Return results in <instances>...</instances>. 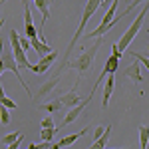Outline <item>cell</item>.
<instances>
[{
    "label": "cell",
    "instance_id": "obj_1",
    "mask_svg": "<svg viewBox=\"0 0 149 149\" xmlns=\"http://www.w3.org/2000/svg\"><path fill=\"white\" fill-rule=\"evenodd\" d=\"M100 0H90L88 4H86V8H84V14H81V20H80V26H78V30H76V34H74V38L70 40L68 48H66V52H64V60H62V66H60V70H58L56 76H60L64 70H66V66H68V60H70V54H72V50H74V46L78 44V40H80V36L84 34V28H86V24L90 22V18H92L93 14H95V10L100 8Z\"/></svg>",
    "mask_w": 149,
    "mask_h": 149
},
{
    "label": "cell",
    "instance_id": "obj_2",
    "mask_svg": "<svg viewBox=\"0 0 149 149\" xmlns=\"http://www.w3.org/2000/svg\"><path fill=\"white\" fill-rule=\"evenodd\" d=\"M102 46H103V40H102V38H97L95 44H92L88 50H84L78 58H74L72 62H68L66 70H76V72H80V74L88 72V70L93 66V60H95V56H97V52L102 50Z\"/></svg>",
    "mask_w": 149,
    "mask_h": 149
},
{
    "label": "cell",
    "instance_id": "obj_3",
    "mask_svg": "<svg viewBox=\"0 0 149 149\" xmlns=\"http://www.w3.org/2000/svg\"><path fill=\"white\" fill-rule=\"evenodd\" d=\"M147 10H149V2H145V4H143V10L139 12L137 18L131 22V26L127 28V32L121 36V40H119V42H115V46H117V50H119V54H123L127 48H129V44L133 42V38L137 36L139 28H141V24H143V20H145V14H147Z\"/></svg>",
    "mask_w": 149,
    "mask_h": 149
},
{
    "label": "cell",
    "instance_id": "obj_4",
    "mask_svg": "<svg viewBox=\"0 0 149 149\" xmlns=\"http://www.w3.org/2000/svg\"><path fill=\"white\" fill-rule=\"evenodd\" d=\"M8 38H10V48H12V56H14V60H16V64H18V68H28L32 70V64L26 60V52L22 50V46H20V36H18V32L12 28L10 34H8Z\"/></svg>",
    "mask_w": 149,
    "mask_h": 149
},
{
    "label": "cell",
    "instance_id": "obj_5",
    "mask_svg": "<svg viewBox=\"0 0 149 149\" xmlns=\"http://www.w3.org/2000/svg\"><path fill=\"white\" fill-rule=\"evenodd\" d=\"M137 6H139V2H131V4L127 6V12H123L121 16H117V18H113V20H111V22L107 24L105 28H95V30H92V32H88V34H86V38H90V40H93V38H95V40H97V38H102V36L105 34V32H109V30L113 28L115 24H117V22H119V20H121V18H123V16H127L129 12H131V10H135Z\"/></svg>",
    "mask_w": 149,
    "mask_h": 149
},
{
    "label": "cell",
    "instance_id": "obj_6",
    "mask_svg": "<svg viewBox=\"0 0 149 149\" xmlns=\"http://www.w3.org/2000/svg\"><path fill=\"white\" fill-rule=\"evenodd\" d=\"M93 93H95V90H92L90 92V95L86 97V100H81L80 105H76V107H72L68 113H66V117H64V121H62V127H66V125H72L78 117H80V113L86 109V105H90V102H92V97H93Z\"/></svg>",
    "mask_w": 149,
    "mask_h": 149
},
{
    "label": "cell",
    "instance_id": "obj_7",
    "mask_svg": "<svg viewBox=\"0 0 149 149\" xmlns=\"http://www.w3.org/2000/svg\"><path fill=\"white\" fill-rule=\"evenodd\" d=\"M24 32H26V38H28V40L38 38V28L34 26V20H32L30 2H24Z\"/></svg>",
    "mask_w": 149,
    "mask_h": 149
},
{
    "label": "cell",
    "instance_id": "obj_8",
    "mask_svg": "<svg viewBox=\"0 0 149 149\" xmlns=\"http://www.w3.org/2000/svg\"><path fill=\"white\" fill-rule=\"evenodd\" d=\"M123 76H125V78H129V80L133 81L135 86L143 84V76H141V64H139L137 60H135V62H133L131 66H127V68H125Z\"/></svg>",
    "mask_w": 149,
    "mask_h": 149
},
{
    "label": "cell",
    "instance_id": "obj_9",
    "mask_svg": "<svg viewBox=\"0 0 149 149\" xmlns=\"http://www.w3.org/2000/svg\"><path fill=\"white\" fill-rule=\"evenodd\" d=\"M88 131H90V127L81 129V131H78V133H72V135H66L64 139H60L58 143H54V145H52V149H64V147H70V145H74V143H76V141H78L80 137H84V135H86Z\"/></svg>",
    "mask_w": 149,
    "mask_h": 149
},
{
    "label": "cell",
    "instance_id": "obj_10",
    "mask_svg": "<svg viewBox=\"0 0 149 149\" xmlns=\"http://www.w3.org/2000/svg\"><path fill=\"white\" fill-rule=\"evenodd\" d=\"M56 60H58V52H56V50H52V54H48V56L42 58L36 66H32V72H36V74H46L48 68H50Z\"/></svg>",
    "mask_w": 149,
    "mask_h": 149
},
{
    "label": "cell",
    "instance_id": "obj_11",
    "mask_svg": "<svg viewBox=\"0 0 149 149\" xmlns=\"http://www.w3.org/2000/svg\"><path fill=\"white\" fill-rule=\"evenodd\" d=\"M60 102H62L64 107H70V109H72V107H76V105H80L81 100H80V95L76 93V86H74L66 95H62V97H60Z\"/></svg>",
    "mask_w": 149,
    "mask_h": 149
},
{
    "label": "cell",
    "instance_id": "obj_12",
    "mask_svg": "<svg viewBox=\"0 0 149 149\" xmlns=\"http://www.w3.org/2000/svg\"><path fill=\"white\" fill-rule=\"evenodd\" d=\"M58 84H60V76H52L46 84L40 86V90H38V93H36V100H40V97H44V95H48V93H52Z\"/></svg>",
    "mask_w": 149,
    "mask_h": 149
},
{
    "label": "cell",
    "instance_id": "obj_13",
    "mask_svg": "<svg viewBox=\"0 0 149 149\" xmlns=\"http://www.w3.org/2000/svg\"><path fill=\"white\" fill-rule=\"evenodd\" d=\"M113 88H115V76H107V78H105V88H103L102 107H107L109 97H111V93H113Z\"/></svg>",
    "mask_w": 149,
    "mask_h": 149
},
{
    "label": "cell",
    "instance_id": "obj_14",
    "mask_svg": "<svg viewBox=\"0 0 149 149\" xmlns=\"http://www.w3.org/2000/svg\"><path fill=\"white\" fill-rule=\"evenodd\" d=\"M111 125H105V131H103V135L100 139H95L93 141V145L92 147H88V149H105V145H107V141H109V137H111Z\"/></svg>",
    "mask_w": 149,
    "mask_h": 149
},
{
    "label": "cell",
    "instance_id": "obj_15",
    "mask_svg": "<svg viewBox=\"0 0 149 149\" xmlns=\"http://www.w3.org/2000/svg\"><path fill=\"white\" fill-rule=\"evenodd\" d=\"M117 6H119V0H113V2L109 4V10L105 12V16L102 18V24H100L97 28H105L107 24H109L111 20H113V16H115V10H117Z\"/></svg>",
    "mask_w": 149,
    "mask_h": 149
},
{
    "label": "cell",
    "instance_id": "obj_16",
    "mask_svg": "<svg viewBox=\"0 0 149 149\" xmlns=\"http://www.w3.org/2000/svg\"><path fill=\"white\" fill-rule=\"evenodd\" d=\"M34 6L42 12V26H44V24H46V20L50 18V2H48V0H36Z\"/></svg>",
    "mask_w": 149,
    "mask_h": 149
},
{
    "label": "cell",
    "instance_id": "obj_17",
    "mask_svg": "<svg viewBox=\"0 0 149 149\" xmlns=\"http://www.w3.org/2000/svg\"><path fill=\"white\" fill-rule=\"evenodd\" d=\"M149 143V127L139 125V149H147Z\"/></svg>",
    "mask_w": 149,
    "mask_h": 149
},
{
    "label": "cell",
    "instance_id": "obj_18",
    "mask_svg": "<svg viewBox=\"0 0 149 149\" xmlns=\"http://www.w3.org/2000/svg\"><path fill=\"white\" fill-rule=\"evenodd\" d=\"M62 107H64V105H62V102H60V97L54 100V102H48V103H42V105H40V109H46L48 113H54V111L62 109Z\"/></svg>",
    "mask_w": 149,
    "mask_h": 149
},
{
    "label": "cell",
    "instance_id": "obj_19",
    "mask_svg": "<svg viewBox=\"0 0 149 149\" xmlns=\"http://www.w3.org/2000/svg\"><path fill=\"white\" fill-rule=\"evenodd\" d=\"M22 137H24V133H22V131H18V133L14 131V133H8V135H4V137L0 139V141H2L4 145H12V143H16V141H20Z\"/></svg>",
    "mask_w": 149,
    "mask_h": 149
},
{
    "label": "cell",
    "instance_id": "obj_20",
    "mask_svg": "<svg viewBox=\"0 0 149 149\" xmlns=\"http://www.w3.org/2000/svg\"><path fill=\"white\" fill-rule=\"evenodd\" d=\"M56 133H58V127H54V129H42L40 139H42V141H46V143H52V139H54Z\"/></svg>",
    "mask_w": 149,
    "mask_h": 149
},
{
    "label": "cell",
    "instance_id": "obj_21",
    "mask_svg": "<svg viewBox=\"0 0 149 149\" xmlns=\"http://www.w3.org/2000/svg\"><path fill=\"white\" fill-rule=\"evenodd\" d=\"M8 123H10V111L0 105V125H8Z\"/></svg>",
    "mask_w": 149,
    "mask_h": 149
},
{
    "label": "cell",
    "instance_id": "obj_22",
    "mask_svg": "<svg viewBox=\"0 0 149 149\" xmlns=\"http://www.w3.org/2000/svg\"><path fill=\"white\" fill-rule=\"evenodd\" d=\"M129 54L135 58L139 64H143V66H145V68L149 70V58H147V56H143V54H137V52H129Z\"/></svg>",
    "mask_w": 149,
    "mask_h": 149
},
{
    "label": "cell",
    "instance_id": "obj_23",
    "mask_svg": "<svg viewBox=\"0 0 149 149\" xmlns=\"http://www.w3.org/2000/svg\"><path fill=\"white\" fill-rule=\"evenodd\" d=\"M40 125H42V129H54V119H52V115H46Z\"/></svg>",
    "mask_w": 149,
    "mask_h": 149
},
{
    "label": "cell",
    "instance_id": "obj_24",
    "mask_svg": "<svg viewBox=\"0 0 149 149\" xmlns=\"http://www.w3.org/2000/svg\"><path fill=\"white\" fill-rule=\"evenodd\" d=\"M0 105L6 107V109H14V107H16V102L10 100V97H4V100H0Z\"/></svg>",
    "mask_w": 149,
    "mask_h": 149
},
{
    "label": "cell",
    "instance_id": "obj_25",
    "mask_svg": "<svg viewBox=\"0 0 149 149\" xmlns=\"http://www.w3.org/2000/svg\"><path fill=\"white\" fill-rule=\"evenodd\" d=\"M103 131H105V127H103V125H97V127H95V133H93V139H100L103 135Z\"/></svg>",
    "mask_w": 149,
    "mask_h": 149
},
{
    "label": "cell",
    "instance_id": "obj_26",
    "mask_svg": "<svg viewBox=\"0 0 149 149\" xmlns=\"http://www.w3.org/2000/svg\"><path fill=\"white\" fill-rule=\"evenodd\" d=\"M20 46H22L24 52H26V50L30 48V42H28V38H20Z\"/></svg>",
    "mask_w": 149,
    "mask_h": 149
},
{
    "label": "cell",
    "instance_id": "obj_27",
    "mask_svg": "<svg viewBox=\"0 0 149 149\" xmlns=\"http://www.w3.org/2000/svg\"><path fill=\"white\" fill-rule=\"evenodd\" d=\"M20 143H22V139H20V141H16V143H12V145H8L6 149H18V147H20Z\"/></svg>",
    "mask_w": 149,
    "mask_h": 149
},
{
    "label": "cell",
    "instance_id": "obj_28",
    "mask_svg": "<svg viewBox=\"0 0 149 149\" xmlns=\"http://www.w3.org/2000/svg\"><path fill=\"white\" fill-rule=\"evenodd\" d=\"M6 97V93H4V88H2V81H0V100H4Z\"/></svg>",
    "mask_w": 149,
    "mask_h": 149
},
{
    "label": "cell",
    "instance_id": "obj_29",
    "mask_svg": "<svg viewBox=\"0 0 149 149\" xmlns=\"http://www.w3.org/2000/svg\"><path fill=\"white\" fill-rule=\"evenodd\" d=\"M2 24H4V20H0V28H2Z\"/></svg>",
    "mask_w": 149,
    "mask_h": 149
},
{
    "label": "cell",
    "instance_id": "obj_30",
    "mask_svg": "<svg viewBox=\"0 0 149 149\" xmlns=\"http://www.w3.org/2000/svg\"><path fill=\"white\" fill-rule=\"evenodd\" d=\"M147 50H149V44H147Z\"/></svg>",
    "mask_w": 149,
    "mask_h": 149
}]
</instances>
